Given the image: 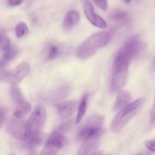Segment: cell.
I'll return each instance as SVG.
<instances>
[{"instance_id":"cell-1","label":"cell","mask_w":155,"mask_h":155,"mask_svg":"<svg viewBox=\"0 0 155 155\" xmlns=\"http://www.w3.org/2000/svg\"><path fill=\"white\" fill-rule=\"evenodd\" d=\"M111 39V33L108 31H101L92 34L84 41L77 51V57L87 59L92 57L99 48L105 46Z\"/></svg>"},{"instance_id":"cell-2","label":"cell","mask_w":155,"mask_h":155,"mask_svg":"<svg viewBox=\"0 0 155 155\" xmlns=\"http://www.w3.org/2000/svg\"><path fill=\"white\" fill-rule=\"evenodd\" d=\"M145 101V98L141 97L121 108L110 123L111 131L114 133H120L142 108Z\"/></svg>"},{"instance_id":"cell-3","label":"cell","mask_w":155,"mask_h":155,"mask_svg":"<svg viewBox=\"0 0 155 155\" xmlns=\"http://www.w3.org/2000/svg\"><path fill=\"white\" fill-rule=\"evenodd\" d=\"M130 62L115 56L112 71L110 89L112 92H117L125 86L128 77V69Z\"/></svg>"},{"instance_id":"cell-4","label":"cell","mask_w":155,"mask_h":155,"mask_svg":"<svg viewBox=\"0 0 155 155\" xmlns=\"http://www.w3.org/2000/svg\"><path fill=\"white\" fill-rule=\"evenodd\" d=\"M145 49V44L139 36H131L124 42L116 55L131 62L134 58L142 54Z\"/></svg>"},{"instance_id":"cell-5","label":"cell","mask_w":155,"mask_h":155,"mask_svg":"<svg viewBox=\"0 0 155 155\" xmlns=\"http://www.w3.org/2000/svg\"><path fill=\"white\" fill-rule=\"evenodd\" d=\"M104 117L100 115L95 114L88 118L80 127L79 138L85 141L95 136H101Z\"/></svg>"},{"instance_id":"cell-6","label":"cell","mask_w":155,"mask_h":155,"mask_svg":"<svg viewBox=\"0 0 155 155\" xmlns=\"http://www.w3.org/2000/svg\"><path fill=\"white\" fill-rule=\"evenodd\" d=\"M30 67L27 62L19 64L13 72H7L4 69L0 70V80L17 86L29 74Z\"/></svg>"},{"instance_id":"cell-7","label":"cell","mask_w":155,"mask_h":155,"mask_svg":"<svg viewBox=\"0 0 155 155\" xmlns=\"http://www.w3.org/2000/svg\"><path fill=\"white\" fill-rule=\"evenodd\" d=\"M46 117L47 113L44 107L41 105H38L37 107H36L27 122L28 136L40 132L41 129L43 127L46 121Z\"/></svg>"},{"instance_id":"cell-8","label":"cell","mask_w":155,"mask_h":155,"mask_svg":"<svg viewBox=\"0 0 155 155\" xmlns=\"http://www.w3.org/2000/svg\"><path fill=\"white\" fill-rule=\"evenodd\" d=\"M67 144V139L63 133L55 130L53 132L44 144L41 154H55Z\"/></svg>"},{"instance_id":"cell-9","label":"cell","mask_w":155,"mask_h":155,"mask_svg":"<svg viewBox=\"0 0 155 155\" xmlns=\"http://www.w3.org/2000/svg\"><path fill=\"white\" fill-rule=\"evenodd\" d=\"M8 133L12 137L18 139L19 140H25L27 138V122L21 120V118H17L14 120L11 121L8 126Z\"/></svg>"},{"instance_id":"cell-10","label":"cell","mask_w":155,"mask_h":155,"mask_svg":"<svg viewBox=\"0 0 155 155\" xmlns=\"http://www.w3.org/2000/svg\"><path fill=\"white\" fill-rule=\"evenodd\" d=\"M84 13L86 18L93 26L102 29L107 27L106 21L95 13L93 6L89 1H86L84 2Z\"/></svg>"},{"instance_id":"cell-11","label":"cell","mask_w":155,"mask_h":155,"mask_svg":"<svg viewBox=\"0 0 155 155\" xmlns=\"http://www.w3.org/2000/svg\"><path fill=\"white\" fill-rule=\"evenodd\" d=\"M77 102L75 100H68L59 103L57 105V110L61 119L67 120L71 118L77 110Z\"/></svg>"},{"instance_id":"cell-12","label":"cell","mask_w":155,"mask_h":155,"mask_svg":"<svg viewBox=\"0 0 155 155\" xmlns=\"http://www.w3.org/2000/svg\"><path fill=\"white\" fill-rule=\"evenodd\" d=\"M100 136H98L92 139L83 141L78 151V154H93L100 145Z\"/></svg>"},{"instance_id":"cell-13","label":"cell","mask_w":155,"mask_h":155,"mask_svg":"<svg viewBox=\"0 0 155 155\" xmlns=\"http://www.w3.org/2000/svg\"><path fill=\"white\" fill-rule=\"evenodd\" d=\"M117 92L116 102H115L114 107V110H120L121 108L130 104V101H131V95L128 91L120 89Z\"/></svg>"},{"instance_id":"cell-14","label":"cell","mask_w":155,"mask_h":155,"mask_svg":"<svg viewBox=\"0 0 155 155\" xmlns=\"http://www.w3.org/2000/svg\"><path fill=\"white\" fill-rule=\"evenodd\" d=\"M44 140V135L39 133L29 136L24 142V146L29 150H34L40 146Z\"/></svg>"},{"instance_id":"cell-15","label":"cell","mask_w":155,"mask_h":155,"mask_svg":"<svg viewBox=\"0 0 155 155\" xmlns=\"http://www.w3.org/2000/svg\"><path fill=\"white\" fill-rule=\"evenodd\" d=\"M80 21V15L77 11H70L66 14L63 21V28L64 30H71Z\"/></svg>"},{"instance_id":"cell-16","label":"cell","mask_w":155,"mask_h":155,"mask_svg":"<svg viewBox=\"0 0 155 155\" xmlns=\"http://www.w3.org/2000/svg\"><path fill=\"white\" fill-rule=\"evenodd\" d=\"M31 104L27 101H24L22 102L17 104L15 109V117L16 118H23L27 116L31 111Z\"/></svg>"},{"instance_id":"cell-17","label":"cell","mask_w":155,"mask_h":155,"mask_svg":"<svg viewBox=\"0 0 155 155\" xmlns=\"http://www.w3.org/2000/svg\"><path fill=\"white\" fill-rule=\"evenodd\" d=\"M89 94H86L83 97V98L80 101V104L78 106V111H77V117L75 120V124H79L82 121L83 118L84 117L85 114L86 112V109H87V104H88V101H89Z\"/></svg>"},{"instance_id":"cell-18","label":"cell","mask_w":155,"mask_h":155,"mask_svg":"<svg viewBox=\"0 0 155 155\" xmlns=\"http://www.w3.org/2000/svg\"><path fill=\"white\" fill-rule=\"evenodd\" d=\"M4 51V54L0 60V69H5V67L7 65V64L12 61L18 54V51L15 48H11V47Z\"/></svg>"},{"instance_id":"cell-19","label":"cell","mask_w":155,"mask_h":155,"mask_svg":"<svg viewBox=\"0 0 155 155\" xmlns=\"http://www.w3.org/2000/svg\"><path fill=\"white\" fill-rule=\"evenodd\" d=\"M10 94L11 97H12V100L14 101V102L15 103V104H19V103L22 102L24 101V98L23 97L22 93H21V90L19 89V88L18 87L15 85H13L11 88L10 90Z\"/></svg>"},{"instance_id":"cell-20","label":"cell","mask_w":155,"mask_h":155,"mask_svg":"<svg viewBox=\"0 0 155 155\" xmlns=\"http://www.w3.org/2000/svg\"><path fill=\"white\" fill-rule=\"evenodd\" d=\"M127 18H128L127 13L122 10H115L110 15V20L114 22H123L127 21Z\"/></svg>"},{"instance_id":"cell-21","label":"cell","mask_w":155,"mask_h":155,"mask_svg":"<svg viewBox=\"0 0 155 155\" xmlns=\"http://www.w3.org/2000/svg\"><path fill=\"white\" fill-rule=\"evenodd\" d=\"M28 27L25 23H20L15 27V34L18 38H22L28 33Z\"/></svg>"},{"instance_id":"cell-22","label":"cell","mask_w":155,"mask_h":155,"mask_svg":"<svg viewBox=\"0 0 155 155\" xmlns=\"http://www.w3.org/2000/svg\"><path fill=\"white\" fill-rule=\"evenodd\" d=\"M11 47V42L8 37L0 32V51H5Z\"/></svg>"},{"instance_id":"cell-23","label":"cell","mask_w":155,"mask_h":155,"mask_svg":"<svg viewBox=\"0 0 155 155\" xmlns=\"http://www.w3.org/2000/svg\"><path fill=\"white\" fill-rule=\"evenodd\" d=\"M69 93L70 88L68 87V86H64V87H61L58 89V90H56L54 95H53V96H54V98H57L58 100H61L64 98Z\"/></svg>"},{"instance_id":"cell-24","label":"cell","mask_w":155,"mask_h":155,"mask_svg":"<svg viewBox=\"0 0 155 155\" xmlns=\"http://www.w3.org/2000/svg\"><path fill=\"white\" fill-rule=\"evenodd\" d=\"M58 54H59V48H58L57 45H52L49 47L47 58H48V60H52V59L55 58Z\"/></svg>"},{"instance_id":"cell-25","label":"cell","mask_w":155,"mask_h":155,"mask_svg":"<svg viewBox=\"0 0 155 155\" xmlns=\"http://www.w3.org/2000/svg\"><path fill=\"white\" fill-rule=\"evenodd\" d=\"M94 3L101 10L106 12L107 9V0H93Z\"/></svg>"},{"instance_id":"cell-26","label":"cell","mask_w":155,"mask_h":155,"mask_svg":"<svg viewBox=\"0 0 155 155\" xmlns=\"http://www.w3.org/2000/svg\"><path fill=\"white\" fill-rule=\"evenodd\" d=\"M71 127H72V123L71 121H67V122L64 123L61 125H60V127H58V130L61 133H64V132L68 131L69 130H71Z\"/></svg>"},{"instance_id":"cell-27","label":"cell","mask_w":155,"mask_h":155,"mask_svg":"<svg viewBox=\"0 0 155 155\" xmlns=\"http://www.w3.org/2000/svg\"><path fill=\"white\" fill-rule=\"evenodd\" d=\"M7 114H8L7 109L5 108V107H0V128L2 127V124H4Z\"/></svg>"},{"instance_id":"cell-28","label":"cell","mask_w":155,"mask_h":155,"mask_svg":"<svg viewBox=\"0 0 155 155\" xmlns=\"http://www.w3.org/2000/svg\"><path fill=\"white\" fill-rule=\"evenodd\" d=\"M145 145L148 150L152 152H155V139L148 140L145 142Z\"/></svg>"},{"instance_id":"cell-29","label":"cell","mask_w":155,"mask_h":155,"mask_svg":"<svg viewBox=\"0 0 155 155\" xmlns=\"http://www.w3.org/2000/svg\"><path fill=\"white\" fill-rule=\"evenodd\" d=\"M150 120H151V122L152 123V124L155 123V99L154 104H153L152 109H151V115H150Z\"/></svg>"},{"instance_id":"cell-30","label":"cell","mask_w":155,"mask_h":155,"mask_svg":"<svg viewBox=\"0 0 155 155\" xmlns=\"http://www.w3.org/2000/svg\"><path fill=\"white\" fill-rule=\"evenodd\" d=\"M23 0H8V5L12 7H15V6H18L22 2Z\"/></svg>"},{"instance_id":"cell-31","label":"cell","mask_w":155,"mask_h":155,"mask_svg":"<svg viewBox=\"0 0 155 155\" xmlns=\"http://www.w3.org/2000/svg\"><path fill=\"white\" fill-rule=\"evenodd\" d=\"M152 68H153V69H155V56L154 57V59H153V62H152Z\"/></svg>"},{"instance_id":"cell-32","label":"cell","mask_w":155,"mask_h":155,"mask_svg":"<svg viewBox=\"0 0 155 155\" xmlns=\"http://www.w3.org/2000/svg\"><path fill=\"white\" fill-rule=\"evenodd\" d=\"M124 2H125L126 3H127V4H129V3H130L131 2V1L132 0H124Z\"/></svg>"}]
</instances>
